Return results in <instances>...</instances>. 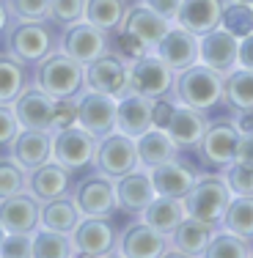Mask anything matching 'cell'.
Returning <instances> with one entry per match:
<instances>
[{"mask_svg":"<svg viewBox=\"0 0 253 258\" xmlns=\"http://www.w3.org/2000/svg\"><path fill=\"white\" fill-rule=\"evenodd\" d=\"M61 28L50 20H11L6 30V52L33 69L39 60L58 50Z\"/></svg>","mask_w":253,"mask_h":258,"instance_id":"6da1fadb","label":"cell"},{"mask_svg":"<svg viewBox=\"0 0 253 258\" xmlns=\"http://www.w3.org/2000/svg\"><path fill=\"white\" fill-rule=\"evenodd\" d=\"M171 96L179 104H190L195 110L212 113V110H218L223 104V75L204 66L198 60V63H193L174 75Z\"/></svg>","mask_w":253,"mask_h":258,"instance_id":"7a4b0ae2","label":"cell"},{"mask_svg":"<svg viewBox=\"0 0 253 258\" xmlns=\"http://www.w3.org/2000/svg\"><path fill=\"white\" fill-rule=\"evenodd\" d=\"M33 83L53 99H77L85 91V66L55 50L33 66Z\"/></svg>","mask_w":253,"mask_h":258,"instance_id":"3957f363","label":"cell"},{"mask_svg":"<svg viewBox=\"0 0 253 258\" xmlns=\"http://www.w3.org/2000/svg\"><path fill=\"white\" fill-rule=\"evenodd\" d=\"M231 198L234 195L228 189L223 173H218V170H201L198 179L193 184V189L184 195V209H187L190 217L204 220V223L220 228Z\"/></svg>","mask_w":253,"mask_h":258,"instance_id":"277c9868","label":"cell"},{"mask_svg":"<svg viewBox=\"0 0 253 258\" xmlns=\"http://www.w3.org/2000/svg\"><path fill=\"white\" fill-rule=\"evenodd\" d=\"M237 143H239V126L234 124V118H218V121H209L207 132H204L201 143L195 146L193 154L198 157L201 170L223 173L234 162Z\"/></svg>","mask_w":253,"mask_h":258,"instance_id":"5b68a950","label":"cell"},{"mask_svg":"<svg viewBox=\"0 0 253 258\" xmlns=\"http://www.w3.org/2000/svg\"><path fill=\"white\" fill-rule=\"evenodd\" d=\"M96 143L99 138L83 129L80 124H72L66 129H55L53 132V159L58 165H64L72 173H85L88 168H94L96 157Z\"/></svg>","mask_w":253,"mask_h":258,"instance_id":"8992f818","label":"cell"},{"mask_svg":"<svg viewBox=\"0 0 253 258\" xmlns=\"http://www.w3.org/2000/svg\"><path fill=\"white\" fill-rule=\"evenodd\" d=\"M72 198L80 206L83 217H116L119 212V198H116V179L99 173H85L83 179L75 181Z\"/></svg>","mask_w":253,"mask_h":258,"instance_id":"52a82bcc","label":"cell"},{"mask_svg":"<svg viewBox=\"0 0 253 258\" xmlns=\"http://www.w3.org/2000/svg\"><path fill=\"white\" fill-rule=\"evenodd\" d=\"M94 168L99 170V173L110 176V179H121V176L138 170L140 168V157H138V143H135V138L119 132V129H113L110 135L99 138Z\"/></svg>","mask_w":253,"mask_h":258,"instance_id":"ba28073f","label":"cell"},{"mask_svg":"<svg viewBox=\"0 0 253 258\" xmlns=\"http://www.w3.org/2000/svg\"><path fill=\"white\" fill-rule=\"evenodd\" d=\"M174 75L168 63L157 58L154 52H143L129 63V94L146 96V99H163L171 96L174 88Z\"/></svg>","mask_w":253,"mask_h":258,"instance_id":"9c48e42d","label":"cell"},{"mask_svg":"<svg viewBox=\"0 0 253 258\" xmlns=\"http://www.w3.org/2000/svg\"><path fill=\"white\" fill-rule=\"evenodd\" d=\"M116 242H119V228L113 217H83L77 228L72 231V244L75 255L105 258L116 255Z\"/></svg>","mask_w":253,"mask_h":258,"instance_id":"30bf717a","label":"cell"},{"mask_svg":"<svg viewBox=\"0 0 253 258\" xmlns=\"http://www.w3.org/2000/svg\"><path fill=\"white\" fill-rule=\"evenodd\" d=\"M58 50L85 66V63L96 60L99 55H105L110 50V36L105 33V30L94 28L88 20H80V22H75V25L61 28Z\"/></svg>","mask_w":253,"mask_h":258,"instance_id":"8fae6325","label":"cell"},{"mask_svg":"<svg viewBox=\"0 0 253 258\" xmlns=\"http://www.w3.org/2000/svg\"><path fill=\"white\" fill-rule=\"evenodd\" d=\"M85 88L110 94L116 99L129 94V60L116 55L113 50H108L96 60L85 63Z\"/></svg>","mask_w":253,"mask_h":258,"instance_id":"7c38bea8","label":"cell"},{"mask_svg":"<svg viewBox=\"0 0 253 258\" xmlns=\"http://www.w3.org/2000/svg\"><path fill=\"white\" fill-rule=\"evenodd\" d=\"M165 250H168V236L140 217H132V223L124 225L116 242V255L124 258H163Z\"/></svg>","mask_w":253,"mask_h":258,"instance_id":"4fadbf2b","label":"cell"},{"mask_svg":"<svg viewBox=\"0 0 253 258\" xmlns=\"http://www.w3.org/2000/svg\"><path fill=\"white\" fill-rule=\"evenodd\" d=\"M116 107H119L116 96L85 88L77 96V124L88 129L94 138H105L116 129Z\"/></svg>","mask_w":253,"mask_h":258,"instance_id":"5bb4252c","label":"cell"},{"mask_svg":"<svg viewBox=\"0 0 253 258\" xmlns=\"http://www.w3.org/2000/svg\"><path fill=\"white\" fill-rule=\"evenodd\" d=\"M11 107H14V115H17L22 129H47V132H53L55 99L50 94H44L36 83H30L14 99Z\"/></svg>","mask_w":253,"mask_h":258,"instance_id":"9a60e30c","label":"cell"},{"mask_svg":"<svg viewBox=\"0 0 253 258\" xmlns=\"http://www.w3.org/2000/svg\"><path fill=\"white\" fill-rule=\"evenodd\" d=\"M237 52H239V39L223 28H215L209 33L198 36V60L209 69L220 72L223 77L231 69H237Z\"/></svg>","mask_w":253,"mask_h":258,"instance_id":"2e32d148","label":"cell"},{"mask_svg":"<svg viewBox=\"0 0 253 258\" xmlns=\"http://www.w3.org/2000/svg\"><path fill=\"white\" fill-rule=\"evenodd\" d=\"M198 173H201V168L184 162L182 154L149 170L151 184H154V192H157V195H168V198H184V195L193 189Z\"/></svg>","mask_w":253,"mask_h":258,"instance_id":"e0dca14e","label":"cell"},{"mask_svg":"<svg viewBox=\"0 0 253 258\" xmlns=\"http://www.w3.org/2000/svg\"><path fill=\"white\" fill-rule=\"evenodd\" d=\"M215 231H218L215 225H209V223H204V220H195L187 214V217L168 233V250H165V255L204 258V250H207V244H209V239H212Z\"/></svg>","mask_w":253,"mask_h":258,"instance_id":"ac0fdd59","label":"cell"},{"mask_svg":"<svg viewBox=\"0 0 253 258\" xmlns=\"http://www.w3.org/2000/svg\"><path fill=\"white\" fill-rule=\"evenodd\" d=\"M75 173L66 170L64 165H58L55 159L39 165V168L28 170V192L33 198H39L41 204L53 198H61V195H72L75 189Z\"/></svg>","mask_w":253,"mask_h":258,"instance_id":"d6986e66","label":"cell"},{"mask_svg":"<svg viewBox=\"0 0 253 258\" xmlns=\"http://www.w3.org/2000/svg\"><path fill=\"white\" fill-rule=\"evenodd\" d=\"M116 198H119V212L121 214H127V217H140L143 209L157 198L149 170L138 168V170H132V173L116 179Z\"/></svg>","mask_w":253,"mask_h":258,"instance_id":"ffe728a7","label":"cell"},{"mask_svg":"<svg viewBox=\"0 0 253 258\" xmlns=\"http://www.w3.org/2000/svg\"><path fill=\"white\" fill-rule=\"evenodd\" d=\"M163 63H168L174 72H182L187 66L198 63V36L190 33V30L171 25L168 33L160 39V44L151 50Z\"/></svg>","mask_w":253,"mask_h":258,"instance_id":"44dd1931","label":"cell"},{"mask_svg":"<svg viewBox=\"0 0 253 258\" xmlns=\"http://www.w3.org/2000/svg\"><path fill=\"white\" fill-rule=\"evenodd\" d=\"M209 121H212L209 113L195 110V107H190V104H179L176 102V110H174V115H171L165 132L171 135V140L176 143L179 151H195V146L201 143Z\"/></svg>","mask_w":253,"mask_h":258,"instance_id":"7402d4cb","label":"cell"},{"mask_svg":"<svg viewBox=\"0 0 253 258\" xmlns=\"http://www.w3.org/2000/svg\"><path fill=\"white\" fill-rule=\"evenodd\" d=\"M171 25H174V22H168L165 17H160L151 6H146L143 0H135V3L129 6L127 20H124V25H121V28H124L127 33H132L135 39H138L140 44L151 52L154 47L160 44V39L168 33Z\"/></svg>","mask_w":253,"mask_h":258,"instance_id":"603a6c76","label":"cell"},{"mask_svg":"<svg viewBox=\"0 0 253 258\" xmlns=\"http://www.w3.org/2000/svg\"><path fill=\"white\" fill-rule=\"evenodd\" d=\"M41 201L28 192H17L0 201V223L9 233H33L39 228Z\"/></svg>","mask_w":253,"mask_h":258,"instance_id":"cb8c5ba5","label":"cell"},{"mask_svg":"<svg viewBox=\"0 0 253 258\" xmlns=\"http://www.w3.org/2000/svg\"><path fill=\"white\" fill-rule=\"evenodd\" d=\"M9 154L17 159L25 170H33L39 165L53 159V132L47 129H20L14 138Z\"/></svg>","mask_w":253,"mask_h":258,"instance_id":"d4e9b609","label":"cell"},{"mask_svg":"<svg viewBox=\"0 0 253 258\" xmlns=\"http://www.w3.org/2000/svg\"><path fill=\"white\" fill-rule=\"evenodd\" d=\"M220 14H223V0H182L174 25L204 36L220 28Z\"/></svg>","mask_w":253,"mask_h":258,"instance_id":"484cf974","label":"cell"},{"mask_svg":"<svg viewBox=\"0 0 253 258\" xmlns=\"http://www.w3.org/2000/svg\"><path fill=\"white\" fill-rule=\"evenodd\" d=\"M151 126V99L138 94L119 96V107H116V129L119 132L129 135V138H140Z\"/></svg>","mask_w":253,"mask_h":258,"instance_id":"4316f807","label":"cell"},{"mask_svg":"<svg viewBox=\"0 0 253 258\" xmlns=\"http://www.w3.org/2000/svg\"><path fill=\"white\" fill-rule=\"evenodd\" d=\"M135 143H138L140 168H146V170H151V168H157V165H163V162H168V159L182 154V151L176 149V143L171 140V135L160 126L146 129L140 138H135Z\"/></svg>","mask_w":253,"mask_h":258,"instance_id":"83f0119b","label":"cell"},{"mask_svg":"<svg viewBox=\"0 0 253 258\" xmlns=\"http://www.w3.org/2000/svg\"><path fill=\"white\" fill-rule=\"evenodd\" d=\"M223 104L228 110V118L253 110V69L237 66L223 77Z\"/></svg>","mask_w":253,"mask_h":258,"instance_id":"f1b7e54d","label":"cell"},{"mask_svg":"<svg viewBox=\"0 0 253 258\" xmlns=\"http://www.w3.org/2000/svg\"><path fill=\"white\" fill-rule=\"evenodd\" d=\"M80 220H83V212H80V206L75 204V198H72V195H61V198H53V201H44V204H41L39 228L72 233L77 228Z\"/></svg>","mask_w":253,"mask_h":258,"instance_id":"f546056e","label":"cell"},{"mask_svg":"<svg viewBox=\"0 0 253 258\" xmlns=\"http://www.w3.org/2000/svg\"><path fill=\"white\" fill-rule=\"evenodd\" d=\"M33 83V72L14 55L0 52V104H14V99Z\"/></svg>","mask_w":253,"mask_h":258,"instance_id":"4dcf8cb0","label":"cell"},{"mask_svg":"<svg viewBox=\"0 0 253 258\" xmlns=\"http://www.w3.org/2000/svg\"><path fill=\"white\" fill-rule=\"evenodd\" d=\"M184 217H187L184 198H168V195H157V198L143 209V214H140L143 223H149L151 228H157L160 233H165V236H168Z\"/></svg>","mask_w":253,"mask_h":258,"instance_id":"1f68e13d","label":"cell"},{"mask_svg":"<svg viewBox=\"0 0 253 258\" xmlns=\"http://www.w3.org/2000/svg\"><path fill=\"white\" fill-rule=\"evenodd\" d=\"M132 3L135 0H85V20L94 28L105 30L108 36H113L124 25L127 11Z\"/></svg>","mask_w":253,"mask_h":258,"instance_id":"d6a6232c","label":"cell"},{"mask_svg":"<svg viewBox=\"0 0 253 258\" xmlns=\"http://www.w3.org/2000/svg\"><path fill=\"white\" fill-rule=\"evenodd\" d=\"M253 255V242L245 236H237V233L218 228L209 239L207 250H204V258H250Z\"/></svg>","mask_w":253,"mask_h":258,"instance_id":"836d02e7","label":"cell"},{"mask_svg":"<svg viewBox=\"0 0 253 258\" xmlns=\"http://www.w3.org/2000/svg\"><path fill=\"white\" fill-rule=\"evenodd\" d=\"M220 228L253 242V195H234L231 204L226 209V214H223Z\"/></svg>","mask_w":253,"mask_h":258,"instance_id":"e575fe53","label":"cell"},{"mask_svg":"<svg viewBox=\"0 0 253 258\" xmlns=\"http://www.w3.org/2000/svg\"><path fill=\"white\" fill-rule=\"evenodd\" d=\"M72 255H75L72 233H61L50 228L33 231V258H72Z\"/></svg>","mask_w":253,"mask_h":258,"instance_id":"d590c367","label":"cell"},{"mask_svg":"<svg viewBox=\"0 0 253 258\" xmlns=\"http://www.w3.org/2000/svg\"><path fill=\"white\" fill-rule=\"evenodd\" d=\"M220 28L231 36L242 39L253 33V6L239 3V0H223V14H220Z\"/></svg>","mask_w":253,"mask_h":258,"instance_id":"8d00e7d4","label":"cell"},{"mask_svg":"<svg viewBox=\"0 0 253 258\" xmlns=\"http://www.w3.org/2000/svg\"><path fill=\"white\" fill-rule=\"evenodd\" d=\"M28 189V170L6 151L0 154V201Z\"/></svg>","mask_w":253,"mask_h":258,"instance_id":"74e56055","label":"cell"},{"mask_svg":"<svg viewBox=\"0 0 253 258\" xmlns=\"http://www.w3.org/2000/svg\"><path fill=\"white\" fill-rule=\"evenodd\" d=\"M85 20V0H50V22L58 28Z\"/></svg>","mask_w":253,"mask_h":258,"instance_id":"f35d334b","label":"cell"},{"mask_svg":"<svg viewBox=\"0 0 253 258\" xmlns=\"http://www.w3.org/2000/svg\"><path fill=\"white\" fill-rule=\"evenodd\" d=\"M11 20H50V0H3Z\"/></svg>","mask_w":253,"mask_h":258,"instance_id":"ab89813d","label":"cell"},{"mask_svg":"<svg viewBox=\"0 0 253 258\" xmlns=\"http://www.w3.org/2000/svg\"><path fill=\"white\" fill-rule=\"evenodd\" d=\"M0 258H33V233H9L0 242Z\"/></svg>","mask_w":253,"mask_h":258,"instance_id":"60d3db41","label":"cell"},{"mask_svg":"<svg viewBox=\"0 0 253 258\" xmlns=\"http://www.w3.org/2000/svg\"><path fill=\"white\" fill-rule=\"evenodd\" d=\"M223 176H226V184L231 189V195H253V168L231 162L223 170Z\"/></svg>","mask_w":253,"mask_h":258,"instance_id":"b9f144b4","label":"cell"},{"mask_svg":"<svg viewBox=\"0 0 253 258\" xmlns=\"http://www.w3.org/2000/svg\"><path fill=\"white\" fill-rule=\"evenodd\" d=\"M110 50H113L116 55H121L124 60H129V63H132L135 58H140L143 52H149V50H146V47L138 41V39H135L132 33H127L124 28L116 30V33L110 36Z\"/></svg>","mask_w":253,"mask_h":258,"instance_id":"7bdbcfd3","label":"cell"},{"mask_svg":"<svg viewBox=\"0 0 253 258\" xmlns=\"http://www.w3.org/2000/svg\"><path fill=\"white\" fill-rule=\"evenodd\" d=\"M20 121L14 115V107L11 104H0V151H9L14 138L20 135Z\"/></svg>","mask_w":253,"mask_h":258,"instance_id":"ee69618b","label":"cell"},{"mask_svg":"<svg viewBox=\"0 0 253 258\" xmlns=\"http://www.w3.org/2000/svg\"><path fill=\"white\" fill-rule=\"evenodd\" d=\"M77 124V99H55V118H53V132L66 129Z\"/></svg>","mask_w":253,"mask_h":258,"instance_id":"f6af8a7d","label":"cell"},{"mask_svg":"<svg viewBox=\"0 0 253 258\" xmlns=\"http://www.w3.org/2000/svg\"><path fill=\"white\" fill-rule=\"evenodd\" d=\"M176 110V99L174 96H163V99H151V124L165 129Z\"/></svg>","mask_w":253,"mask_h":258,"instance_id":"bcb514c9","label":"cell"},{"mask_svg":"<svg viewBox=\"0 0 253 258\" xmlns=\"http://www.w3.org/2000/svg\"><path fill=\"white\" fill-rule=\"evenodd\" d=\"M234 162L253 168V132H239V143H237V154H234Z\"/></svg>","mask_w":253,"mask_h":258,"instance_id":"7dc6e473","label":"cell"},{"mask_svg":"<svg viewBox=\"0 0 253 258\" xmlns=\"http://www.w3.org/2000/svg\"><path fill=\"white\" fill-rule=\"evenodd\" d=\"M143 3L151 6V9L157 11L160 17H165L168 22H174L176 14H179V6H182V0H143Z\"/></svg>","mask_w":253,"mask_h":258,"instance_id":"c3c4849f","label":"cell"},{"mask_svg":"<svg viewBox=\"0 0 253 258\" xmlns=\"http://www.w3.org/2000/svg\"><path fill=\"white\" fill-rule=\"evenodd\" d=\"M237 66L253 69V33L239 39V52H237Z\"/></svg>","mask_w":253,"mask_h":258,"instance_id":"681fc988","label":"cell"},{"mask_svg":"<svg viewBox=\"0 0 253 258\" xmlns=\"http://www.w3.org/2000/svg\"><path fill=\"white\" fill-rule=\"evenodd\" d=\"M234 124L239 126V132H253V110L237 113V115H234Z\"/></svg>","mask_w":253,"mask_h":258,"instance_id":"f907efd6","label":"cell"},{"mask_svg":"<svg viewBox=\"0 0 253 258\" xmlns=\"http://www.w3.org/2000/svg\"><path fill=\"white\" fill-rule=\"evenodd\" d=\"M9 25H11V14H9V9H6V3L0 0V36H6Z\"/></svg>","mask_w":253,"mask_h":258,"instance_id":"816d5d0a","label":"cell"},{"mask_svg":"<svg viewBox=\"0 0 253 258\" xmlns=\"http://www.w3.org/2000/svg\"><path fill=\"white\" fill-rule=\"evenodd\" d=\"M3 236H6V228H3V223H0V242H3Z\"/></svg>","mask_w":253,"mask_h":258,"instance_id":"f5cc1de1","label":"cell"},{"mask_svg":"<svg viewBox=\"0 0 253 258\" xmlns=\"http://www.w3.org/2000/svg\"><path fill=\"white\" fill-rule=\"evenodd\" d=\"M239 3H250V6H253V0H239Z\"/></svg>","mask_w":253,"mask_h":258,"instance_id":"db71d44e","label":"cell"}]
</instances>
